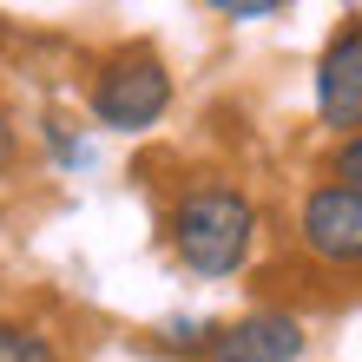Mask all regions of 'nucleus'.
I'll list each match as a JSON object with an SVG mask.
<instances>
[{
  "label": "nucleus",
  "instance_id": "1",
  "mask_svg": "<svg viewBox=\"0 0 362 362\" xmlns=\"http://www.w3.org/2000/svg\"><path fill=\"white\" fill-rule=\"evenodd\" d=\"M250 244H257V204L238 185H198L172 204V250L191 276L244 270Z\"/></svg>",
  "mask_w": 362,
  "mask_h": 362
},
{
  "label": "nucleus",
  "instance_id": "2",
  "mask_svg": "<svg viewBox=\"0 0 362 362\" xmlns=\"http://www.w3.org/2000/svg\"><path fill=\"white\" fill-rule=\"evenodd\" d=\"M86 105H93V119L105 132H152L165 119V105H172V66H165L145 40H132V47L99 59Z\"/></svg>",
  "mask_w": 362,
  "mask_h": 362
},
{
  "label": "nucleus",
  "instance_id": "3",
  "mask_svg": "<svg viewBox=\"0 0 362 362\" xmlns=\"http://www.w3.org/2000/svg\"><path fill=\"white\" fill-rule=\"evenodd\" d=\"M296 238L316 264H336V270H356L362 264V191L356 185H316L303 211H296Z\"/></svg>",
  "mask_w": 362,
  "mask_h": 362
},
{
  "label": "nucleus",
  "instance_id": "4",
  "mask_svg": "<svg viewBox=\"0 0 362 362\" xmlns=\"http://www.w3.org/2000/svg\"><path fill=\"white\" fill-rule=\"evenodd\" d=\"M316 119L323 132H362V20H343L316 53Z\"/></svg>",
  "mask_w": 362,
  "mask_h": 362
},
{
  "label": "nucleus",
  "instance_id": "5",
  "mask_svg": "<svg viewBox=\"0 0 362 362\" xmlns=\"http://www.w3.org/2000/svg\"><path fill=\"white\" fill-rule=\"evenodd\" d=\"M296 356H303V323L284 310H250L204 343V362H296Z\"/></svg>",
  "mask_w": 362,
  "mask_h": 362
},
{
  "label": "nucleus",
  "instance_id": "6",
  "mask_svg": "<svg viewBox=\"0 0 362 362\" xmlns=\"http://www.w3.org/2000/svg\"><path fill=\"white\" fill-rule=\"evenodd\" d=\"M0 362H59L53 343L27 323H0Z\"/></svg>",
  "mask_w": 362,
  "mask_h": 362
},
{
  "label": "nucleus",
  "instance_id": "7",
  "mask_svg": "<svg viewBox=\"0 0 362 362\" xmlns=\"http://www.w3.org/2000/svg\"><path fill=\"white\" fill-rule=\"evenodd\" d=\"M158 336H165V349H178V356H204V343L218 336V323H198V316H172Z\"/></svg>",
  "mask_w": 362,
  "mask_h": 362
},
{
  "label": "nucleus",
  "instance_id": "8",
  "mask_svg": "<svg viewBox=\"0 0 362 362\" xmlns=\"http://www.w3.org/2000/svg\"><path fill=\"white\" fill-rule=\"evenodd\" d=\"M329 178L362 191V132H343V145H336V158H329Z\"/></svg>",
  "mask_w": 362,
  "mask_h": 362
},
{
  "label": "nucleus",
  "instance_id": "9",
  "mask_svg": "<svg viewBox=\"0 0 362 362\" xmlns=\"http://www.w3.org/2000/svg\"><path fill=\"white\" fill-rule=\"evenodd\" d=\"M211 13H224V20H270V13H284L290 0H204Z\"/></svg>",
  "mask_w": 362,
  "mask_h": 362
},
{
  "label": "nucleus",
  "instance_id": "10",
  "mask_svg": "<svg viewBox=\"0 0 362 362\" xmlns=\"http://www.w3.org/2000/svg\"><path fill=\"white\" fill-rule=\"evenodd\" d=\"M20 165V139H13V125H7V112H0V178H7Z\"/></svg>",
  "mask_w": 362,
  "mask_h": 362
}]
</instances>
